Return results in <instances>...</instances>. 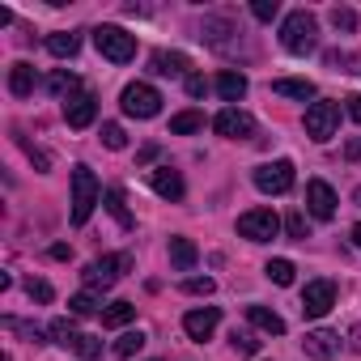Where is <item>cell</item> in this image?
Here are the masks:
<instances>
[{
	"label": "cell",
	"instance_id": "obj_1",
	"mask_svg": "<svg viewBox=\"0 0 361 361\" xmlns=\"http://www.w3.org/2000/svg\"><path fill=\"white\" fill-rule=\"evenodd\" d=\"M281 43H285V51H293V56H310V51L319 47V22H314V13L293 9V13L285 18V26H281Z\"/></svg>",
	"mask_w": 361,
	"mask_h": 361
},
{
	"label": "cell",
	"instance_id": "obj_2",
	"mask_svg": "<svg viewBox=\"0 0 361 361\" xmlns=\"http://www.w3.org/2000/svg\"><path fill=\"white\" fill-rule=\"evenodd\" d=\"M98 209V178L90 166H73V226H85Z\"/></svg>",
	"mask_w": 361,
	"mask_h": 361
},
{
	"label": "cell",
	"instance_id": "obj_3",
	"mask_svg": "<svg viewBox=\"0 0 361 361\" xmlns=\"http://www.w3.org/2000/svg\"><path fill=\"white\" fill-rule=\"evenodd\" d=\"M94 43H98V51H102L111 64L136 60V35H128L123 26H98V30H94Z\"/></svg>",
	"mask_w": 361,
	"mask_h": 361
},
{
	"label": "cell",
	"instance_id": "obj_4",
	"mask_svg": "<svg viewBox=\"0 0 361 361\" xmlns=\"http://www.w3.org/2000/svg\"><path fill=\"white\" fill-rule=\"evenodd\" d=\"M119 106H123V115H132V119H153V115L161 111V94H157L149 81H132V85L119 94Z\"/></svg>",
	"mask_w": 361,
	"mask_h": 361
},
{
	"label": "cell",
	"instance_id": "obj_5",
	"mask_svg": "<svg viewBox=\"0 0 361 361\" xmlns=\"http://www.w3.org/2000/svg\"><path fill=\"white\" fill-rule=\"evenodd\" d=\"M255 188L264 192V196H285L289 188H293V161H264V166H255Z\"/></svg>",
	"mask_w": 361,
	"mask_h": 361
},
{
	"label": "cell",
	"instance_id": "obj_6",
	"mask_svg": "<svg viewBox=\"0 0 361 361\" xmlns=\"http://www.w3.org/2000/svg\"><path fill=\"white\" fill-rule=\"evenodd\" d=\"M238 234L251 238V243H272L281 234V217L272 209H251V213L238 217Z\"/></svg>",
	"mask_w": 361,
	"mask_h": 361
},
{
	"label": "cell",
	"instance_id": "obj_7",
	"mask_svg": "<svg viewBox=\"0 0 361 361\" xmlns=\"http://www.w3.org/2000/svg\"><path fill=\"white\" fill-rule=\"evenodd\" d=\"M128 268H132V255H102L85 268V289H111Z\"/></svg>",
	"mask_w": 361,
	"mask_h": 361
},
{
	"label": "cell",
	"instance_id": "obj_8",
	"mask_svg": "<svg viewBox=\"0 0 361 361\" xmlns=\"http://www.w3.org/2000/svg\"><path fill=\"white\" fill-rule=\"evenodd\" d=\"M336 123H340V106L336 102H310L306 106V136L310 140H331L336 136Z\"/></svg>",
	"mask_w": 361,
	"mask_h": 361
},
{
	"label": "cell",
	"instance_id": "obj_9",
	"mask_svg": "<svg viewBox=\"0 0 361 361\" xmlns=\"http://www.w3.org/2000/svg\"><path fill=\"white\" fill-rule=\"evenodd\" d=\"M213 128H217V136H226V140H251V136H255V119H251L247 111H238V106H226V111L213 119Z\"/></svg>",
	"mask_w": 361,
	"mask_h": 361
},
{
	"label": "cell",
	"instance_id": "obj_10",
	"mask_svg": "<svg viewBox=\"0 0 361 361\" xmlns=\"http://www.w3.org/2000/svg\"><path fill=\"white\" fill-rule=\"evenodd\" d=\"M331 306H336V285L331 281H310L302 289V314L306 319H323Z\"/></svg>",
	"mask_w": 361,
	"mask_h": 361
},
{
	"label": "cell",
	"instance_id": "obj_11",
	"mask_svg": "<svg viewBox=\"0 0 361 361\" xmlns=\"http://www.w3.org/2000/svg\"><path fill=\"white\" fill-rule=\"evenodd\" d=\"M306 209L319 221H331L336 217V192L323 183V178H310V183H306Z\"/></svg>",
	"mask_w": 361,
	"mask_h": 361
},
{
	"label": "cell",
	"instance_id": "obj_12",
	"mask_svg": "<svg viewBox=\"0 0 361 361\" xmlns=\"http://www.w3.org/2000/svg\"><path fill=\"white\" fill-rule=\"evenodd\" d=\"M217 323H221V310H217V306H196V310L183 314V331H188L192 340H209V336L217 331Z\"/></svg>",
	"mask_w": 361,
	"mask_h": 361
},
{
	"label": "cell",
	"instance_id": "obj_13",
	"mask_svg": "<svg viewBox=\"0 0 361 361\" xmlns=\"http://www.w3.org/2000/svg\"><path fill=\"white\" fill-rule=\"evenodd\" d=\"M94 115H98V102H94V94L90 90H81V94H73L68 102H64V119H68V128H90L94 123Z\"/></svg>",
	"mask_w": 361,
	"mask_h": 361
},
{
	"label": "cell",
	"instance_id": "obj_14",
	"mask_svg": "<svg viewBox=\"0 0 361 361\" xmlns=\"http://www.w3.org/2000/svg\"><path fill=\"white\" fill-rule=\"evenodd\" d=\"M302 348H306V357H314V361H331V357L340 353V336H336L331 327H314V331H306Z\"/></svg>",
	"mask_w": 361,
	"mask_h": 361
},
{
	"label": "cell",
	"instance_id": "obj_15",
	"mask_svg": "<svg viewBox=\"0 0 361 361\" xmlns=\"http://www.w3.org/2000/svg\"><path fill=\"white\" fill-rule=\"evenodd\" d=\"M149 183L161 200H183V174L170 170V166H153L149 170Z\"/></svg>",
	"mask_w": 361,
	"mask_h": 361
},
{
	"label": "cell",
	"instance_id": "obj_16",
	"mask_svg": "<svg viewBox=\"0 0 361 361\" xmlns=\"http://www.w3.org/2000/svg\"><path fill=\"white\" fill-rule=\"evenodd\" d=\"M149 68H153L157 77H183V73L192 68V60H188L183 51H153Z\"/></svg>",
	"mask_w": 361,
	"mask_h": 361
},
{
	"label": "cell",
	"instance_id": "obj_17",
	"mask_svg": "<svg viewBox=\"0 0 361 361\" xmlns=\"http://www.w3.org/2000/svg\"><path fill=\"white\" fill-rule=\"evenodd\" d=\"M35 85H39V73H35V64L18 60V64L9 68V90H13V98H30V94H35Z\"/></svg>",
	"mask_w": 361,
	"mask_h": 361
},
{
	"label": "cell",
	"instance_id": "obj_18",
	"mask_svg": "<svg viewBox=\"0 0 361 361\" xmlns=\"http://www.w3.org/2000/svg\"><path fill=\"white\" fill-rule=\"evenodd\" d=\"M170 264H174L178 272H192V268L200 264L196 243H192V238H170Z\"/></svg>",
	"mask_w": 361,
	"mask_h": 361
},
{
	"label": "cell",
	"instance_id": "obj_19",
	"mask_svg": "<svg viewBox=\"0 0 361 361\" xmlns=\"http://www.w3.org/2000/svg\"><path fill=\"white\" fill-rule=\"evenodd\" d=\"M272 94H281V98H314V81H306V77H276L272 81Z\"/></svg>",
	"mask_w": 361,
	"mask_h": 361
},
{
	"label": "cell",
	"instance_id": "obj_20",
	"mask_svg": "<svg viewBox=\"0 0 361 361\" xmlns=\"http://www.w3.org/2000/svg\"><path fill=\"white\" fill-rule=\"evenodd\" d=\"M47 90H51L56 98H64V102H68L73 94H81V77H77V73H68V68H56V73L47 77Z\"/></svg>",
	"mask_w": 361,
	"mask_h": 361
},
{
	"label": "cell",
	"instance_id": "obj_21",
	"mask_svg": "<svg viewBox=\"0 0 361 361\" xmlns=\"http://www.w3.org/2000/svg\"><path fill=\"white\" fill-rule=\"evenodd\" d=\"M247 319H251L259 331H268V336H285V319H281L276 310H268V306H247Z\"/></svg>",
	"mask_w": 361,
	"mask_h": 361
},
{
	"label": "cell",
	"instance_id": "obj_22",
	"mask_svg": "<svg viewBox=\"0 0 361 361\" xmlns=\"http://www.w3.org/2000/svg\"><path fill=\"white\" fill-rule=\"evenodd\" d=\"M47 51H51V56H60V60H73V56L81 51V35H73V30L47 35Z\"/></svg>",
	"mask_w": 361,
	"mask_h": 361
},
{
	"label": "cell",
	"instance_id": "obj_23",
	"mask_svg": "<svg viewBox=\"0 0 361 361\" xmlns=\"http://www.w3.org/2000/svg\"><path fill=\"white\" fill-rule=\"evenodd\" d=\"M217 94H221L226 102H238V98H247V77H243V73H234V68H226V73L217 77Z\"/></svg>",
	"mask_w": 361,
	"mask_h": 361
},
{
	"label": "cell",
	"instance_id": "obj_24",
	"mask_svg": "<svg viewBox=\"0 0 361 361\" xmlns=\"http://www.w3.org/2000/svg\"><path fill=\"white\" fill-rule=\"evenodd\" d=\"M47 336H51V344H60V348H73L81 331H77V323H73V319H51Z\"/></svg>",
	"mask_w": 361,
	"mask_h": 361
},
{
	"label": "cell",
	"instance_id": "obj_25",
	"mask_svg": "<svg viewBox=\"0 0 361 361\" xmlns=\"http://www.w3.org/2000/svg\"><path fill=\"white\" fill-rule=\"evenodd\" d=\"M68 306H73V314H98L102 310V293L98 289H81V293L68 298Z\"/></svg>",
	"mask_w": 361,
	"mask_h": 361
},
{
	"label": "cell",
	"instance_id": "obj_26",
	"mask_svg": "<svg viewBox=\"0 0 361 361\" xmlns=\"http://www.w3.org/2000/svg\"><path fill=\"white\" fill-rule=\"evenodd\" d=\"M136 319V306L132 302H111L106 310H102V327H123V323H132Z\"/></svg>",
	"mask_w": 361,
	"mask_h": 361
},
{
	"label": "cell",
	"instance_id": "obj_27",
	"mask_svg": "<svg viewBox=\"0 0 361 361\" xmlns=\"http://www.w3.org/2000/svg\"><path fill=\"white\" fill-rule=\"evenodd\" d=\"M102 200H106V213H111L123 230H132V213H128V204H123V192H119V188H111Z\"/></svg>",
	"mask_w": 361,
	"mask_h": 361
},
{
	"label": "cell",
	"instance_id": "obj_28",
	"mask_svg": "<svg viewBox=\"0 0 361 361\" xmlns=\"http://www.w3.org/2000/svg\"><path fill=\"white\" fill-rule=\"evenodd\" d=\"M200 128H204V115L200 111H183V115L170 119V132L174 136H188V132H200Z\"/></svg>",
	"mask_w": 361,
	"mask_h": 361
},
{
	"label": "cell",
	"instance_id": "obj_29",
	"mask_svg": "<svg viewBox=\"0 0 361 361\" xmlns=\"http://www.w3.org/2000/svg\"><path fill=\"white\" fill-rule=\"evenodd\" d=\"M140 348H145V336H140V331H123V336L115 340V357H123V361L136 357Z\"/></svg>",
	"mask_w": 361,
	"mask_h": 361
},
{
	"label": "cell",
	"instance_id": "obj_30",
	"mask_svg": "<svg viewBox=\"0 0 361 361\" xmlns=\"http://www.w3.org/2000/svg\"><path fill=\"white\" fill-rule=\"evenodd\" d=\"M264 272H268V281H276V285H293V272H298V268H293L289 259H268Z\"/></svg>",
	"mask_w": 361,
	"mask_h": 361
},
{
	"label": "cell",
	"instance_id": "obj_31",
	"mask_svg": "<svg viewBox=\"0 0 361 361\" xmlns=\"http://www.w3.org/2000/svg\"><path fill=\"white\" fill-rule=\"evenodd\" d=\"M331 26L344 30V35H353V30H357V13H353L348 5H336V9H331Z\"/></svg>",
	"mask_w": 361,
	"mask_h": 361
},
{
	"label": "cell",
	"instance_id": "obj_32",
	"mask_svg": "<svg viewBox=\"0 0 361 361\" xmlns=\"http://www.w3.org/2000/svg\"><path fill=\"white\" fill-rule=\"evenodd\" d=\"M102 145L106 149H128V132L119 123H102Z\"/></svg>",
	"mask_w": 361,
	"mask_h": 361
},
{
	"label": "cell",
	"instance_id": "obj_33",
	"mask_svg": "<svg viewBox=\"0 0 361 361\" xmlns=\"http://www.w3.org/2000/svg\"><path fill=\"white\" fill-rule=\"evenodd\" d=\"M73 348H77L85 361H98V357H102V340H98V336H77V344H73Z\"/></svg>",
	"mask_w": 361,
	"mask_h": 361
},
{
	"label": "cell",
	"instance_id": "obj_34",
	"mask_svg": "<svg viewBox=\"0 0 361 361\" xmlns=\"http://www.w3.org/2000/svg\"><path fill=\"white\" fill-rule=\"evenodd\" d=\"M183 289H188V293H196V298H209V293L217 289V281H213V276H188V281H183Z\"/></svg>",
	"mask_w": 361,
	"mask_h": 361
},
{
	"label": "cell",
	"instance_id": "obj_35",
	"mask_svg": "<svg viewBox=\"0 0 361 361\" xmlns=\"http://www.w3.org/2000/svg\"><path fill=\"white\" fill-rule=\"evenodd\" d=\"M26 293H30V302H43V306H47V302L56 298V289H51L47 281H35V276L26 281Z\"/></svg>",
	"mask_w": 361,
	"mask_h": 361
},
{
	"label": "cell",
	"instance_id": "obj_36",
	"mask_svg": "<svg viewBox=\"0 0 361 361\" xmlns=\"http://www.w3.org/2000/svg\"><path fill=\"white\" fill-rule=\"evenodd\" d=\"M230 344H234V353H259V340L251 336V331H230Z\"/></svg>",
	"mask_w": 361,
	"mask_h": 361
},
{
	"label": "cell",
	"instance_id": "obj_37",
	"mask_svg": "<svg viewBox=\"0 0 361 361\" xmlns=\"http://www.w3.org/2000/svg\"><path fill=\"white\" fill-rule=\"evenodd\" d=\"M285 230H289V238H298V243H306V238H310V230H306V217H302V213H293V217L285 221Z\"/></svg>",
	"mask_w": 361,
	"mask_h": 361
},
{
	"label": "cell",
	"instance_id": "obj_38",
	"mask_svg": "<svg viewBox=\"0 0 361 361\" xmlns=\"http://www.w3.org/2000/svg\"><path fill=\"white\" fill-rule=\"evenodd\" d=\"M251 13H255L259 22H272V18L281 13V5H276V0H255V5H251Z\"/></svg>",
	"mask_w": 361,
	"mask_h": 361
},
{
	"label": "cell",
	"instance_id": "obj_39",
	"mask_svg": "<svg viewBox=\"0 0 361 361\" xmlns=\"http://www.w3.org/2000/svg\"><path fill=\"white\" fill-rule=\"evenodd\" d=\"M188 94H192V98H204V94H209V81H204L200 73H188Z\"/></svg>",
	"mask_w": 361,
	"mask_h": 361
},
{
	"label": "cell",
	"instance_id": "obj_40",
	"mask_svg": "<svg viewBox=\"0 0 361 361\" xmlns=\"http://www.w3.org/2000/svg\"><path fill=\"white\" fill-rule=\"evenodd\" d=\"M22 145H26V140H22ZM26 153H30V161H35L39 170H51V157H47L43 149H35V145H26Z\"/></svg>",
	"mask_w": 361,
	"mask_h": 361
},
{
	"label": "cell",
	"instance_id": "obj_41",
	"mask_svg": "<svg viewBox=\"0 0 361 361\" xmlns=\"http://www.w3.org/2000/svg\"><path fill=\"white\" fill-rule=\"evenodd\" d=\"M348 119H353V123H361V94H353V98H348Z\"/></svg>",
	"mask_w": 361,
	"mask_h": 361
},
{
	"label": "cell",
	"instance_id": "obj_42",
	"mask_svg": "<svg viewBox=\"0 0 361 361\" xmlns=\"http://www.w3.org/2000/svg\"><path fill=\"white\" fill-rule=\"evenodd\" d=\"M348 344H353V353H361V323H353V331H348Z\"/></svg>",
	"mask_w": 361,
	"mask_h": 361
},
{
	"label": "cell",
	"instance_id": "obj_43",
	"mask_svg": "<svg viewBox=\"0 0 361 361\" xmlns=\"http://www.w3.org/2000/svg\"><path fill=\"white\" fill-rule=\"evenodd\" d=\"M68 255H73V251H68L64 243H56V247H51V259H68Z\"/></svg>",
	"mask_w": 361,
	"mask_h": 361
},
{
	"label": "cell",
	"instance_id": "obj_44",
	"mask_svg": "<svg viewBox=\"0 0 361 361\" xmlns=\"http://www.w3.org/2000/svg\"><path fill=\"white\" fill-rule=\"evenodd\" d=\"M344 153H348V157H361V136H353V140H348V149H344Z\"/></svg>",
	"mask_w": 361,
	"mask_h": 361
},
{
	"label": "cell",
	"instance_id": "obj_45",
	"mask_svg": "<svg viewBox=\"0 0 361 361\" xmlns=\"http://www.w3.org/2000/svg\"><path fill=\"white\" fill-rule=\"evenodd\" d=\"M353 243H357V247H361V226H353Z\"/></svg>",
	"mask_w": 361,
	"mask_h": 361
},
{
	"label": "cell",
	"instance_id": "obj_46",
	"mask_svg": "<svg viewBox=\"0 0 361 361\" xmlns=\"http://www.w3.org/2000/svg\"><path fill=\"white\" fill-rule=\"evenodd\" d=\"M353 200H357V204H361V188H357V192H353Z\"/></svg>",
	"mask_w": 361,
	"mask_h": 361
}]
</instances>
